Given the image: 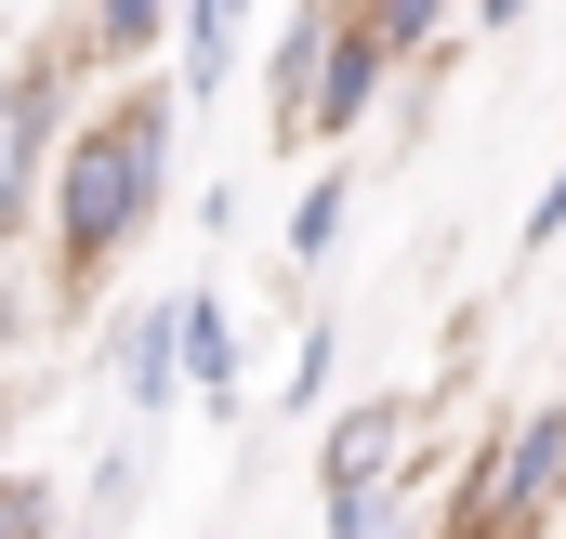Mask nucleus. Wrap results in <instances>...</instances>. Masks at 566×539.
<instances>
[{
    "label": "nucleus",
    "mask_w": 566,
    "mask_h": 539,
    "mask_svg": "<svg viewBox=\"0 0 566 539\" xmlns=\"http://www.w3.org/2000/svg\"><path fill=\"white\" fill-rule=\"evenodd\" d=\"M171 145H185V93L171 80H119L80 106V133L40 184V264H53V303H93L106 276L145 251V224L171 211Z\"/></svg>",
    "instance_id": "obj_1"
},
{
    "label": "nucleus",
    "mask_w": 566,
    "mask_h": 539,
    "mask_svg": "<svg viewBox=\"0 0 566 539\" xmlns=\"http://www.w3.org/2000/svg\"><path fill=\"white\" fill-rule=\"evenodd\" d=\"M80 106H93L80 53L40 27V40L0 66V276H13V251H40V184H53V158L80 133Z\"/></svg>",
    "instance_id": "obj_2"
},
{
    "label": "nucleus",
    "mask_w": 566,
    "mask_h": 539,
    "mask_svg": "<svg viewBox=\"0 0 566 539\" xmlns=\"http://www.w3.org/2000/svg\"><path fill=\"white\" fill-rule=\"evenodd\" d=\"M434 434H448V382H396V395L329 408V421H316V514H329V500L448 487V474H434Z\"/></svg>",
    "instance_id": "obj_3"
},
{
    "label": "nucleus",
    "mask_w": 566,
    "mask_h": 539,
    "mask_svg": "<svg viewBox=\"0 0 566 539\" xmlns=\"http://www.w3.org/2000/svg\"><path fill=\"white\" fill-rule=\"evenodd\" d=\"M448 514H474V527H566V395H527L514 421H488V447L461 461V487H448Z\"/></svg>",
    "instance_id": "obj_4"
},
{
    "label": "nucleus",
    "mask_w": 566,
    "mask_h": 539,
    "mask_svg": "<svg viewBox=\"0 0 566 539\" xmlns=\"http://www.w3.org/2000/svg\"><path fill=\"white\" fill-rule=\"evenodd\" d=\"M106 395L133 408L145 434L185 408V289H133V303H106Z\"/></svg>",
    "instance_id": "obj_5"
},
{
    "label": "nucleus",
    "mask_w": 566,
    "mask_h": 539,
    "mask_svg": "<svg viewBox=\"0 0 566 539\" xmlns=\"http://www.w3.org/2000/svg\"><path fill=\"white\" fill-rule=\"evenodd\" d=\"M171 13H185V0H66V13H53V40L80 53V80H93V93H119V80H158Z\"/></svg>",
    "instance_id": "obj_6"
},
{
    "label": "nucleus",
    "mask_w": 566,
    "mask_h": 539,
    "mask_svg": "<svg viewBox=\"0 0 566 539\" xmlns=\"http://www.w3.org/2000/svg\"><path fill=\"white\" fill-rule=\"evenodd\" d=\"M185 408L198 421H251V342H238V316L211 303V289H185Z\"/></svg>",
    "instance_id": "obj_7"
},
{
    "label": "nucleus",
    "mask_w": 566,
    "mask_h": 539,
    "mask_svg": "<svg viewBox=\"0 0 566 539\" xmlns=\"http://www.w3.org/2000/svg\"><path fill=\"white\" fill-rule=\"evenodd\" d=\"M329 40H343V0H290L277 53H264V133L303 145V119H316V66H329Z\"/></svg>",
    "instance_id": "obj_8"
},
{
    "label": "nucleus",
    "mask_w": 566,
    "mask_h": 539,
    "mask_svg": "<svg viewBox=\"0 0 566 539\" xmlns=\"http://www.w3.org/2000/svg\"><path fill=\"white\" fill-rule=\"evenodd\" d=\"M396 93H409V80H396V66L356 40V13H343V40H329V66H316V119H303V145H356Z\"/></svg>",
    "instance_id": "obj_9"
},
{
    "label": "nucleus",
    "mask_w": 566,
    "mask_h": 539,
    "mask_svg": "<svg viewBox=\"0 0 566 539\" xmlns=\"http://www.w3.org/2000/svg\"><path fill=\"white\" fill-rule=\"evenodd\" d=\"M356 13V40L396 66V80H434L448 53H461V0H343Z\"/></svg>",
    "instance_id": "obj_10"
},
{
    "label": "nucleus",
    "mask_w": 566,
    "mask_h": 539,
    "mask_svg": "<svg viewBox=\"0 0 566 539\" xmlns=\"http://www.w3.org/2000/svg\"><path fill=\"white\" fill-rule=\"evenodd\" d=\"M343 224H356V171H303V198H290V276H316L343 251Z\"/></svg>",
    "instance_id": "obj_11"
},
{
    "label": "nucleus",
    "mask_w": 566,
    "mask_h": 539,
    "mask_svg": "<svg viewBox=\"0 0 566 539\" xmlns=\"http://www.w3.org/2000/svg\"><path fill=\"white\" fill-rule=\"evenodd\" d=\"M329 369H343V342H329V316H303V329H290V369H277L290 421H329Z\"/></svg>",
    "instance_id": "obj_12"
},
{
    "label": "nucleus",
    "mask_w": 566,
    "mask_h": 539,
    "mask_svg": "<svg viewBox=\"0 0 566 539\" xmlns=\"http://www.w3.org/2000/svg\"><path fill=\"white\" fill-rule=\"evenodd\" d=\"M66 527H80V514L53 500V474H27V461H13V474H0V539H66Z\"/></svg>",
    "instance_id": "obj_13"
},
{
    "label": "nucleus",
    "mask_w": 566,
    "mask_h": 539,
    "mask_svg": "<svg viewBox=\"0 0 566 539\" xmlns=\"http://www.w3.org/2000/svg\"><path fill=\"white\" fill-rule=\"evenodd\" d=\"M514 251H527V264H541V251H566V158H554V184L527 198V224H514Z\"/></svg>",
    "instance_id": "obj_14"
},
{
    "label": "nucleus",
    "mask_w": 566,
    "mask_h": 539,
    "mask_svg": "<svg viewBox=\"0 0 566 539\" xmlns=\"http://www.w3.org/2000/svg\"><path fill=\"white\" fill-rule=\"evenodd\" d=\"M527 13H541V0H461V40H514Z\"/></svg>",
    "instance_id": "obj_15"
},
{
    "label": "nucleus",
    "mask_w": 566,
    "mask_h": 539,
    "mask_svg": "<svg viewBox=\"0 0 566 539\" xmlns=\"http://www.w3.org/2000/svg\"><path fill=\"white\" fill-rule=\"evenodd\" d=\"M198 13H224V27H238V40H251V13H264V0H198Z\"/></svg>",
    "instance_id": "obj_16"
},
{
    "label": "nucleus",
    "mask_w": 566,
    "mask_h": 539,
    "mask_svg": "<svg viewBox=\"0 0 566 539\" xmlns=\"http://www.w3.org/2000/svg\"><path fill=\"white\" fill-rule=\"evenodd\" d=\"M0 474H13V395H0Z\"/></svg>",
    "instance_id": "obj_17"
},
{
    "label": "nucleus",
    "mask_w": 566,
    "mask_h": 539,
    "mask_svg": "<svg viewBox=\"0 0 566 539\" xmlns=\"http://www.w3.org/2000/svg\"><path fill=\"white\" fill-rule=\"evenodd\" d=\"M66 539H93V527H66Z\"/></svg>",
    "instance_id": "obj_18"
}]
</instances>
